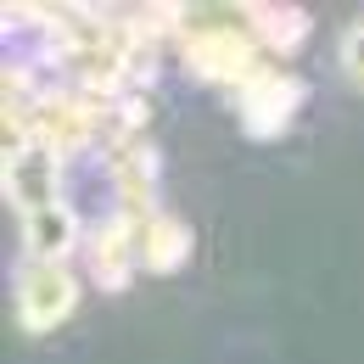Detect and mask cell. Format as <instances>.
Segmentation results:
<instances>
[{
    "label": "cell",
    "mask_w": 364,
    "mask_h": 364,
    "mask_svg": "<svg viewBox=\"0 0 364 364\" xmlns=\"http://www.w3.org/2000/svg\"><path fill=\"white\" fill-rule=\"evenodd\" d=\"M168 40H174V62L191 79L230 95L247 90L264 68H274L252 34V23H247V0H225V6L174 0L168 6Z\"/></svg>",
    "instance_id": "1"
},
{
    "label": "cell",
    "mask_w": 364,
    "mask_h": 364,
    "mask_svg": "<svg viewBox=\"0 0 364 364\" xmlns=\"http://www.w3.org/2000/svg\"><path fill=\"white\" fill-rule=\"evenodd\" d=\"M85 269L79 264H34V258H17L11 269V319L23 336H50L62 331L68 319L79 314V297H85Z\"/></svg>",
    "instance_id": "2"
},
{
    "label": "cell",
    "mask_w": 364,
    "mask_h": 364,
    "mask_svg": "<svg viewBox=\"0 0 364 364\" xmlns=\"http://www.w3.org/2000/svg\"><path fill=\"white\" fill-rule=\"evenodd\" d=\"M230 107H235V124H241L247 140H286L291 124L303 118V107H309V79L297 68H280L274 62L247 90L230 95Z\"/></svg>",
    "instance_id": "3"
},
{
    "label": "cell",
    "mask_w": 364,
    "mask_h": 364,
    "mask_svg": "<svg viewBox=\"0 0 364 364\" xmlns=\"http://www.w3.org/2000/svg\"><path fill=\"white\" fill-rule=\"evenodd\" d=\"M0 185H6V208L11 219L68 202V163L46 151L40 140H28L23 129H6V151H0Z\"/></svg>",
    "instance_id": "4"
},
{
    "label": "cell",
    "mask_w": 364,
    "mask_h": 364,
    "mask_svg": "<svg viewBox=\"0 0 364 364\" xmlns=\"http://www.w3.org/2000/svg\"><path fill=\"white\" fill-rule=\"evenodd\" d=\"M79 269L90 280L95 291H124V286H135L140 274V219L135 213H124V208H112V213H101L95 225H85V247H79Z\"/></svg>",
    "instance_id": "5"
},
{
    "label": "cell",
    "mask_w": 364,
    "mask_h": 364,
    "mask_svg": "<svg viewBox=\"0 0 364 364\" xmlns=\"http://www.w3.org/2000/svg\"><path fill=\"white\" fill-rule=\"evenodd\" d=\"M101 163H107V185H112V202L124 208V213H135V219H151V213H163L168 202H163V151H157V140H124V146H112V151H101Z\"/></svg>",
    "instance_id": "6"
},
{
    "label": "cell",
    "mask_w": 364,
    "mask_h": 364,
    "mask_svg": "<svg viewBox=\"0 0 364 364\" xmlns=\"http://www.w3.org/2000/svg\"><path fill=\"white\" fill-rule=\"evenodd\" d=\"M17 225V258H34V264H79V247H85V219L73 213V202H50L34 208Z\"/></svg>",
    "instance_id": "7"
},
{
    "label": "cell",
    "mask_w": 364,
    "mask_h": 364,
    "mask_svg": "<svg viewBox=\"0 0 364 364\" xmlns=\"http://www.w3.org/2000/svg\"><path fill=\"white\" fill-rule=\"evenodd\" d=\"M247 23H252L264 56L280 68H291V56H303V46L314 40V17L286 0H247Z\"/></svg>",
    "instance_id": "8"
},
{
    "label": "cell",
    "mask_w": 364,
    "mask_h": 364,
    "mask_svg": "<svg viewBox=\"0 0 364 364\" xmlns=\"http://www.w3.org/2000/svg\"><path fill=\"white\" fill-rule=\"evenodd\" d=\"M196 252V230L185 225L174 208L140 219V269L146 274H180Z\"/></svg>",
    "instance_id": "9"
},
{
    "label": "cell",
    "mask_w": 364,
    "mask_h": 364,
    "mask_svg": "<svg viewBox=\"0 0 364 364\" xmlns=\"http://www.w3.org/2000/svg\"><path fill=\"white\" fill-rule=\"evenodd\" d=\"M342 73H348V79L364 90V17L348 28V34H342Z\"/></svg>",
    "instance_id": "10"
}]
</instances>
